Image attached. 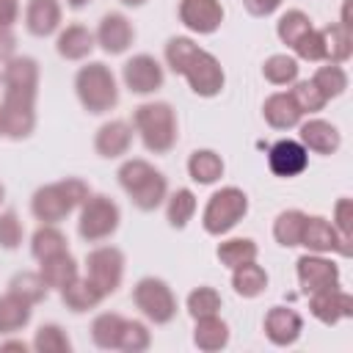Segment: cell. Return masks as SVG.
I'll use <instances>...</instances> for the list:
<instances>
[{
    "mask_svg": "<svg viewBox=\"0 0 353 353\" xmlns=\"http://www.w3.org/2000/svg\"><path fill=\"white\" fill-rule=\"evenodd\" d=\"M6 99H3V132L11 138H25L33 130V97H36V61L11 58L6 66Z\"/></svg>",
    "mask_w": 353,
    "mask_h": 353,
    "instance_id": "1",
    "label": "cell"
},
{
    "mask_svg": "<svg viewBox=\"0 0 353 353\" xmlns=\"http://www.w3.org/2000/svg\"><path fill=\"white\" fill-rule=\"evenodd\" d=\"M165 58H168V63H171L174 72H179V74L188 77V83H190V88L196 94L212 97V94L221 91L223 72H221L218 61L210 52L199 50L190 39H182V36L171 39L165 44Z\"/></svg>",
    "mask_w": 353,
    "mask_h": 353,
    "instance_id": "2",
    "label": "cell"
},
{
    "mask_svg": "<svg viewBox=\"0 0 353 353\" xmlns=\"http://www.w3.org/2000/svg\"><path fill=\"white\" fill-rule=\"evenodd\" d=\"M119 182L141 210H154L165 199V179L146 160L124 163L119 168Z\"/></svg>",
    "mask_w": 353,
    "mask_h": 353,
    "instance_id": "3",
    "label": "cell"
},
{
    "mask_svg": "<svg viewBox=\"0 0 353 353\" xmlns=\"http://www.w3.org/2000/svg\"><path fill=\"white\" fill-rule=\"evenodd\" d=\"M85 199H88V188L80 179H66V182H55V185H47L41 190H36L30 207H33V215L39 221L55 223V221L66 218Z\"/></svg>",
    "mask_w": 353,
    "mask_h": 353,
    "instance_id": "4",
    "label": "cell"
},
{
    "mask_svg": "<svg viewBox=\"0 0 353 353\" xmlns=\"http://www.w3.org/2000/svg\"><path fill=\"white\" fill-rule=\"evenodd\" d=\"M135 127L146 143L149 152H168L176 141V121H174V110L165 102H149L141 105L135 110Z\"/></svg>",
    "mask_w": 353,
    "mask_h": 353,
    "instance_id": "5",
    "label": "cell"
},
{
    "mask_svg": "<svg viewBox=\"0 0 353 353\" xmlns=\"http://www.w3.org/2000/svg\"><path fill=\"white\" fill-rule=\"evenodd\" d=\"M77 97L91 113H105L119 102L113 74L105 63H88L77 72Z\"/></svg>",
    "mask_w": 353,
    "mask_h": 353,
    "instance_id": "6",
    "label": "cell"
},
{
    "mask_svg": "<svg viewBox=\"0 0 353 353\" xmlns=\"http://www.w3.org/2000/svg\"><path fill=\"white\" fill-rule=\"evenodd\" d=\"M245 210H248L245 193L237 188H223L210 199L204 210V229L210 234H223L245 215Z\"/></svg>",
    "mask_w": 353,
    "mask_h": 353,
    "instance_id": "7",
    "label": "cell"
},
{
    "mask_svg": "<svg viewBox=\"0 0 353 353\" xmlns=\"http://www.w3.org/2000/svg\"><path fill=\"white\" fill-rule=\"evenodd\" d=\"M119 226V207L108 196H91L85 199V207L80 212V234L85 240H105Z\"/></svg>",
    "mask_w": 353,
    "mask_h": 353,
    "instance_id": "8",
    "label": "cell"
},
{
    "mask_svg": "<svg viewBox=\"0 0 353 353\" xmlns=\"http://www.w3.org/2000/svg\"><path fill=\"white\" fill-rule=\"evenodd\" d=\"M132 298H135L138 309L149 320H154V323H168L176 314V301H174L171 290L165 287V281H160V279H143V281H138Z\"/></svg>",
    "mask_w": 353,
    "mask_h": 353,
    "instance_id": "9",
    "label": "cell"
},
{
    "mask_svg": "<svg viewBox=\"0 0 353 353\" xmlns=\"http://www.w3.org/2000/svg\"><path fill=\"white\" fill-rule=\"evenodd\" d=\"M85 265H88V279L102 290V295H108V292H113L119 287L124 259H121V254L116 248H97V251H91Z\"/></svg>",
    "mask_w": 353,
    "mask_h": 353,
    "instance_id": "10",
    "label": "cell"
},
{
    "mask_svg": "<svg viewBox=\"0 0 353 353\" xmlns=\"http://www.w3.org/2000/svg\"><path fill=\"white\" fill-rule=\"evenodd\" d=\"M124 83L135 94H149L163 85V69L152 55H135L124 63Z\"/></svg>",
    "mask_w": 353,
    "mask_h": 353,
    "instance_id": "11",
    "label": "cell"
},
{
    "mask_svg": "<svg viewBox=\"0 0 353 353\" xmlns=\"http://www.w3.org/2000/svg\"><path fill=\"white\" fill-rule=\"evenodd\" d=\"M298 279L303 284V292H320V290H334L339 281L336 265L320 259V256H303L298 259Z\"/></svg>",
    "mask_w": 353,
    "mask_h": 353,
    "instance_id": "12",
    "label": "cell"
},
{
    "mask_svg": "<svg viewBox=\"0 0 353 353\" xmlns=\"http://www.w3.org/2000/svg\"><path fill=\"white\" fill-rule=\"evenodd\" d=\"M179 19L199 33H212L221 19H223V8L218 0H182L179 6Z\"/></svg>",
    "mask_w": 353,
    "mask_h": 353,
    "instance_id": "13",
    "label": "cell"
},
{
    "mask_svg": "<svg viewBox=\"0 0 353 353\" xmlns=\"http://www.w3.org/2000/svg\"><path fill=\"white\" fill-rule=\"evenodd\" d=\"M301 245L312 248V251H339V254H350V245L336 234V229L323 221V218H306L303 221V232H301Z\"/></svg>",
    "mask_w": 353,
    "mask_h": 353,
    "instance_id": "14",
    "label": "cell"
},
{
    "mask_svg": "<svg viewBox=\"0 0 353 353\" xmlns=\"http://www.w3.org/2000/svg\"><path fill=\"white\" fill-rule=\"evenodd\" d=\"M268 163L273 168V174L279 176H295L306 168V149L298 143V141H279L270 146V154H268Z\"/></svg>",
    "mask_w": 353,
    "mask_h": 353,
    "instance_id": "15",
    "label": "cell"
},
{
    "mask_svg": "<svg viewBox=\"0 0 353 353\" xmlns=\"http://www.w3.org/2000/svg\"><path fill=\"white\" fill-rule=\"evenodd\" d=\"M312 312L314 317H320L323 323H336L339 317H350L353 314V301L347 292H339L336 287L334 290H320V292H312Z\"/></svg>",
    "mask_w": 353,
    "mask_h": 353,
    "instance_id": "16",
    "label": "cell"
},
{
    "mask_svg": "<svg viewBox=\"0 0 353 353\" xmlns=\"http://www.w3.org/2000/svg\"><path fill=\"white\" fill-rule=\"evenodd\" d=\"M97 39H99V44H102L105 52L116 55V52H124V50L130 47V41H132V28H130V22H127L121 14H108V17H102V22H99Z\"/></svg>",
    "mask_w": 353,
    "mask_h": 353,
    "instance_id": "17",
    "label": "cell"
},
{
    "mask_svg": "<svg viewBox=\"0 0 353 353\" xmlns=\"http://www.w3.org/2000/svg\"><path fill=\"white\" fill-rule=\"evenodd\" d=\"M265 331H268L270 342H276V345H292L298 339V334H301V317L292 309L276 306L265 317Z\"/></svg>",
    "mask_w": 353,
    "mask_h": 353,
    "instance_id": "18",
    "label": "cell"
},
{
    "mask_svg": "<svg viewBox=\"0 0 353 353\" xmlns=\"http://www.w3.org/2000/svg\"><path fill=\"white\" fill-rule=\"evenodd\" d=\"M130 141H132L130 124H124V121H108L97 132V152L102 157H119V154L127 152Z\"/></svg>",
    "mask_w": 353,
    "mask_h": 353,
    "instance_id": "19",
    "label": "cell"
},
{
    "mask_svg": "<svg viewBox=\"0 0 353 353\" xmlns=\"http://www.w3.org/2000/svg\"><path fill=\"white\" fill-rule=\"evenodd\" d=\"M61 22L58 0H30L28 3V30L33 36H47Z\"/></svg>",
    "mask_w": 353,
    "mask_h": 353,
    "instance_id": "20",
    "label": "cell"
},
{
    "mask_svg": "<svg viewBox=\"0 0 353 353\" xmlns=\"http://www.w3.org/2000/svg\"><path fill=\"white\" fill-rule=\"evenodd\" d=\"M39 276L44 279L47 287L63 290L66 284H72L77 279V265L66 251H61V254H52V256L41 259V273Z\"/></svg>",
    "mask_w": 353,
    "mask_h": 353,
    "instance_id": "21",
    "label": "cell"
},
{
    "mask_svg": "<svg viewBox=\"0 0 353 353\" xmlns=\"http://www.w3.org/2000/svg\"><path fill=\"white\" fill-rule=\"evenodd\" d=\"M301 141L309 149L320 152V154H331L334 149H339V132H336V127H331L328 121H320V119L306 121L301 127Z\"/></svg>",
    "mask_w": 353,
    "mask_h": 353,
    "instance_id": "22",
    "label": "cell"
},
{
    "mask_svg": "<svg viewBox=\"0 0 353 353\" xmlns=\"http://www.w3.org/2000/svg\"><path fill=\"white\" fill-rule=\"evenodd\" d=\"M265 119L279 127V130H287V127H295L301 121V108L295 105V99L290 94H273L268 102H265Z\"/></svg>",
    "mask_w": 353,
    "mask_h": 353,
    "instance_id": "23",
    "label": "cell"
},
{
    "mask_svg": "<svg viewBox=\"0 0 353 353\" xmlns=\"http://www.w3.org/2000/svg\"><path fill=\"white\" fill-rule=\"evenodd\" d=\"M102 290L91 281V279H74L72 284L63 287V303L72 309V312H85L91 306H97L102 301Z\"/></svg>",
    "mask_w": 353,
    "mask_h": 353,
    "instance_id": "24",
    "label": "cell"
},
{
    "mask_svg": "<svg viewBox=\"0 0 353 353\" xmlns=\"http://www.w3.org/2000/svg\"><path fill=\"white\" fill-rule=\"evenodd\" d=\"M28 320H30V303L25 298H19L14 292L0 298V331L3 334L19 331Z\"/></svg>",
    "mask_w": 353,
    "mask_h": 353,
    "instance_id": "25",
    "label": "cell"
},
{
    "mask_svg": "<svg viewBox=\"0 0 353 353\" xmlns=\"http://www.w3.org/2000/svg\"><path fill=\"white\" fill-rule=\"evenodd\" d=\"M94 47V36L83 28V25H69L61 36H58V52L69 61H77L83 55H88Z\"/></svg>",
    "mask_w": 353,
    "mask_h": 353,
    "instance_id": "26",
    "label": "cell"
},
{
    "mask_svg": "<svg viewBox=\"0 0 353 353\" xmlns=\"http://www.w3.org/2000/svg\"><path fill=\"white\" fill-rule=\"evenodd\" d=\"M199 320V325H196V345L201 347V350H218V347H223L226 345V339H229V331H226V323L223 320H218L215 314H207V317H196Z\"/></svg>",
    "mask_w": 353,
    "mask_h": 353,
    "instance_id": "27",
    "label": "cell"
},
{
    "mask_svg": "<svg viewBox=\"0 0 353 353\" xmlns=\"http://www.w3.org/2000/svg\"><path fill=\"white\" fill-rule=\"evenodd\" d=\"M232 284H234V290H237L240 295L254 298V295H259V292L268 287V276H265V270H262L259 265L245 262V265H237V268H234Z\"/></svg>",
    "mask_w": 353,
    "mask_h": 353,
    "instance_id": "28",
    "label": "cell"
},
{
    "mask_svg": "<svg viewBox=\"0 0 353 353\" xmlns=\"http://www.w3.org/2000/svg\"><path fill=\"white\" fill-rule=\"evenodd\" d=\"M188 171H190V176H193L196 182L210 185V182H215V179L221 176L223 163H221V157H218L215 152H207V149H204V152H193V154H190Z\"/></svg>",
    "mask_w": 353,
    "mask_h": 353,
    "instance_id": "29",
    "label": "cell"
},
{
    "mask_svg": "<svg viewBox=\"0 0 353 353\" xmlns=\"http://www.w3.org/2000/svg\"><path fill=\"white\" fill-rule=\"evenodd\" d=\"M323 33V50H325V58L339 63L350 55V28L345 25H328Z\"/></svg>",
    "mask_w": 353,
    "mask_h": 353,
    "instance_id": "30",
    "label": "cell"
},
{
    "mask_svg": "<svg viewBox=\"0 0 353 353\" xmlns=\"http://www.w3.org/2000/svg\"><path fill=\"white\" fill-rule=\"evenodd\" d=\"M303 221L306 215L298 212V210H287L276 218V226H273V234L281 245H298L301 243V232H303Z\"/></svg>",
    "mask_w": 353,
    "mask_h": 353,
    "instance_id": "31",
    "label": "cell"
},
{
    "mask_svg": "<svg viewBox=\"0 0 353 353\" xmlns=\"http://www.w3.org/2000/svg\"><path fill=\"white\" fill-rule=\"evenodd\" d=\"M121 328H124V317L119 314H99L94 320V342L99 347H119V336H121Z\"/></svg>",
    "mask_w": 353,
    "mask_h": 353,
    "instance_id": "32",
    "label": "cell"
},
{
    "mask_svg": "<svg viewBox=\"0 0 353 353\" xmlns=\"http://www.w3.org/2000/svg\"><path fill=\"white\" fill-rule=\"evenodd\" d=\"M309 30H312V25H309V17H306L303 11H287V14L279 19V36H281V41L290 44V47H295Z\"/></svg>",
    "mask_w": 353,
    "mask_h": 353,
    "instance_id": "33",
    "label": "cell"
},
{
    "mask_svg": "<svg viewBox=\"0 0 353 353\" xmlns=\"http://www.w3.org/2000/svg\"><path fill=\"white\" fill-rule=\"evenodd\" d=\"M61 251H66V237L55 226H41L33 234V256L36 259H47V256L61 254Z\"/></svg>",
    "mask_w": 353,
    "mask_h": 353,
    "instance_id": "34",
    "label": "cell"
},
{
    "mask_svg": "<svg viewBox=\"0 0 353 353\" xmlns=\"http://www.w3.org/2000/svg\"><path fill=\"white\" fill-rule=\"evenodd\" d=\"M254 256H256V245L251 240H229V243L218 245V259L223 265H229V268L254 262Z\"/></svg>",
    "mask_w": 353,
    "mask_h": 353,
    "instance_id": "35",
    "label": "cell"
},
{
    "mask_svg": "<svg viewBox=\"0 0 353 353\" xmlns=\"http://www.w3.org/2000/svg\"><path fill=\"white\" fill-rule=\"evenodd\" d=\"M8 287H11L8 292H14V295L25 298L28 303H39V301L44 298V292H47L44 279H41V276H36V273H17V276L11 279V284H8Z\"/></svg>",
    "mask_w": 353,
    "mask_h": 353,
    "instance_id": "36",
    "label": "cell"
},
{
    "mask_svg": "<svg viewBox=\"0 0 353 353\" xmlns=\"http://www.w3.org/2000/svg\"><path fill=\"white\" fill-rule=\"evenodd\" d=\"M262 72H265V77L270 83L284 85V83H292L298 77V63L292 58H287V55H273V58L265 61V69Z\"/></svg>",
    "mask_w": 353,
    "mask_h": 353,
    "instance_id": "37",
    "label": "cell"
},
{
    "mask_svg": "<svg viewBox=\"0 0 353 353\" xmlns=\"http://www.w3.org/2000/svg\"><path fill=\"white\" fill-rule=\"evenodd\" d=\"M312 83H314V85H317V91L328 99V97H336V94H342V91H345L347 77H345V72H342L339 66H323V69L312 77Z\"/></svg>",
    "mask_w": 353,
    "mask_h": 353,
    "instance_id": "38",
    "label": "cell"
},
{
    "mask_svg": "<svg viewBox=\"0 0 353 353\" xmlns=\"http://www.w3.org/2000/svg\"><path fill=\"white\" fill-rule=\"evenodd\" d=\"M193 210H196L193 193H190V190H176V193L171 196V201H168V221H171V226L182 229V226L188 223V218L193 215Z\"/></svg>",
    "mask_w": 353,
    "mask_h": 353,
    "instance_id": "39",
    "label": "cell"
},
{
    "mask_svg": "<svg viewBox=\"0 0 353 353\" xmlns=\"http://www.w3.org/2000/svg\"><path fill=\"white\" fill-rule=\"evenodd\" d=\"M188 309H190L193 317H207V314H215L221 309V298L212 287H199L196 292H190Z\"/></svg>",
    "mask_w": 353,
    "mask_h": 353,
    "instance_id": "40",
    "label": "cell"
},
{
    "mask_svg": "<svg viewBox=\"0 0 353 353\" xmlns=\"http://www.w3.org/2000/svg\"><path fill=\"white\" fill-rule=\"evenodd\" d=\"M33 347L41 353H63V350H69V339L58 325H41L33 339Z\"/></svg>",
    "mask_w": 353,
    "mask_h": 353,
    "instance_id": "41",
    "label": "cell"
},
{
    "mask_svg": "<svg viewBox=\"0 0 353 353\" xmlns=\"http://www.w3.org/2000/svg\"><path fill=\"white\" fill-rule=\"evenodd\" d=\"M290 97L295 99V105L301 108V113H312V110H320V108L325 105V97L317 91V85H314L312 80L298 83V85L292 88V94H290Z\"/></svg>",
    "mask_w": 353,
    "mask_h": 353,
    "instance_id": "42",
    "label": "cell"
},
{
    "mask_svg": "<svg viewBox=\"0 0 353 353\" xmlns=\"http://www.w3.org/2000/svg\"><path fill=\"white\" fill-rule=\"evenodd\" d=\"M149 345V331L135 323V320H124V328H121V336H119V347L121 350H143Z\"/></svg>",
    "mask_w": 353,
    "mask_h": 353,
    "instance_id": "43",
    "label": "cell"
},
{
    "mask_svg": "<svg viewBox=\"0 0 353 353\" xmlns=\"http://www.w3.org/2000/svg\"><path fill=\"white\" fill-rule=\"evenodd\" d=\"M22 240V223L17 221V215L8 210V212H0V245L3 248H17Z\"/></svg>",
    "mask_w": 353,
    "mask_h": 353,
    "instance_id": "44",
    "label": "cell"
},
{
    "mask_svg": "<svg viewBox=\"0 0 353 353\" xmlns=\"http://www.w3.org/2000/svg\"><path fill=\"white\" fill-rule=\"evenodd\" d=\"M295 52H298L301 58H306V61H320V58H325V50H323V33L312 28V30L295 44Z\"/></svg>",
    "mask_w": 353,
    "mask_h": 353,
    "instance_id": "45",
    "label": "cell"
},
{
    "mask_svg": "<svg viewBox=\"0 0 353 353\" xmlns=\"http://www.w3.org/2000/svg\"><path fill=\"white\" fill-rule=\"evenodd\" d=\"M336 229H339V237L350 243V201L347 199L336 204Z\"/></svg>",
    "mask_w": 353,
    "mask_h": 353,
    "instance_id": "46",
    "label": "cell"
},
{
    "mask_svg": "<svg viewBox=\"0 0 353 353\" xmlns=\"http://www.w3.org/2000/svg\"><path fill=\"white\" fill-rule=\"evenodd\" d=\"M279 3H281V0H245V8H248L254 17H265V14L276 11Z\"/></svg>",
    "mask_w": 353,
    "mask_h": 353,
    "instance_id": "47",
    "label": "cell"
},
{
    "mask_svg": "<svg viewBox=\"0 0 353 353\" xmlns=\"http://www.w3.org/2000/svg\"><path fill=\"white\" fill-rule=\"evenodd\" d=\"M17 0H0V28H8L17 19Z\"/></svg>",
    "mask_w": 353,
    "mask_h": 353,
    "instance_id": "48",
    "label": "cell"
},
{
    "mask_svg": "<svg viewBox=\"0 0 353 353\" xmlns=\"http://www.w3.org/2000/svg\"><path fill=\"white\" fill-rule=\"evenodd\" d=\"M14 44H17L14 33H11L8 28H0V61L11 58V52H14Z\"/></svg>",
    "mask_w": 353,
    "mask_h": 353,
    "instance_id": "49",
    "label": "cell"
},
{
    "mask_svg": "<svg viewBox=\"0 0 353 353\" xmlns=\"http://www.w3.org/2000/svg\"><path fill=\"white\" fill-rule=\"evenodd\" d=\"M3 350H25V342H6V345H0Z\"/></svg>",
    "mask_w": 353,
    "mask_h": 353,
    "instance_id": "50",
    "label": "cell"
},
{
    "mask_svg": "<svg viewBox=\"0 0 353 353\" xmlns=\"http://www.w3.org/2000/svg\"><path fill=\"white\" fill-rule=\"evenodd\" d=\"M85 3H88V0H69V6H72V8H83Z\"/></svg>",
    "mask_w": 353,
    "mask_h": 353,
    "instance_id": "51",
    "label": "cell"
},
{
    "mask_svg": "<svg viewBox=\"0 0 353 353\" xmlns=\"http://www.w3.org/2000/svg\"><path fill=\"white\" fill-rule=\"evenodd\" d=\"M121 3H124V6H141L143 0H121Z\"/></svg>",
    "mask_w": 353,
    "mask_h": 353,
    "instance_id": "52",
    "label": "cell"
},
{
    "mask_svg": "<svg viewBox=\"0 0 353 353\" xmlns=\"http://www.w3.org/2000/svg\"><path fill=\"white\" fill-rule=\"evenodd\" d=\"M0 132H3V113H0Z\"/></svg>",
    "mask_w": 353,
    "mask_h": 353,
    "instance_id": "53",
    "label": "cell"
},
{
    "mask_svg": "<svg viewBox=\"0 0 353 353\" xmlns=\"http://www.w3.org/2000/svg\"><path fill=\"white\" fill-rule=\"evenodd\" d=\"M0 201H3V185H0Z\"/></svg>",
    "mask_w": 353,
    "mask_h": 353,
    "instance_id": "54",
    "label": "cell"
}]
</instances>
